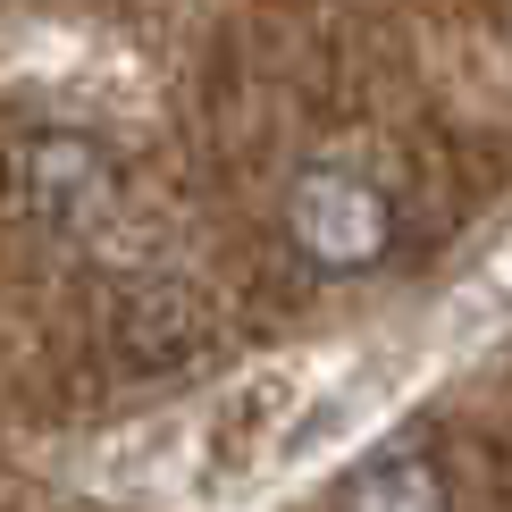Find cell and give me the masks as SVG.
Segmentation results:
<instances>
[{
  "label": "cell",
  "instance_id": "6da1fadb",
  "mask_svg": "<svg viewBox=\"0 0 512 512\" xmlns=\"http://www.w3.org/2000/svg\"><path fill=\"white\" fill-rule=\"evenodd\" d=\"M286 236L311 269H370L395 244V202L361 168H303L286 194Z\"/></svg>",
  "mask_w": 512,
  "mask_h": 512
},
{
  "label": "cell",
  "instance_id": "7a4b0ae2",
  "mask_svg": "<svg viewBox=\"0 0 512 512\" xmlns=\"http://www.w3.org/2000/svg\"><path fill=\"white\" fill-rule=\"evenodd\" d=\"M110 152L101 143H84V135H42L34 152H26V194L34 210L59 227V236H76V227H93L101 210H110Z\"/></svg>",
  "mask_w": 512,
  "mask_h": 512
}]
</instances>
